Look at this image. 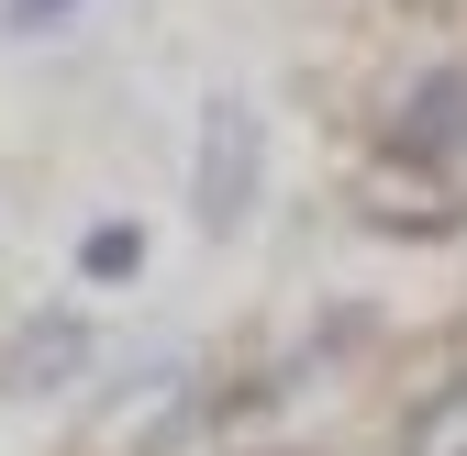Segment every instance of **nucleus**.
<instances>
[{"label": "nucleus", "instance_id": "f03ea898", "mask_svg": "<svg viewBox=\"0 0 467 456\" xmlns=\"http://www.w3.org/2000/svg\"><path fill=\"white\" fill-rule=\"evenodd\" d=\"M89 323L78 312H34L23 334H12V357H0V389H12V401H56V389H78L89 378Z\"/></svg>", "mask_w": 467, "mask_h": 456}, {"label": "nucleus", "instance_id": "7ed1b4c3", "mask_svg": "<svg viewBox=\"0 0 467 456\" xmlns=\"http://www.w3.org/2000/svg\"><path fill=\"white\" fill-rule=\"evenodd\" d=\"M357 212L379 223V234H456V190L434 179V167H412V156H379L368 179H357Z\"/></svg>", "mask_w": 467, "mask_h": 456}, {"label": "nucleus", "instance_id": "0eeeda50", "mask_svg": "<svg viewBox=\"0 0 467 456\" xmlns=\"http://www.w3.org/2000/svg\"><path fill=\"white\" fill-rule=\"evenodd\" d=\"M0 23L12 34H56V23H78V0H0Z\"/></svg>", "mask_w": 467, "mask_h": 456}, {"label": "nucleus", "instance_id": "423d86ee", "mask_svg": "<svg viewBox=\"0 0 467 456\" xmlns=\"http://www.w3.org/2000/svg\"><path fill=\"white\" fill-rule=\"evenodd\" d=\"M134 267H145V234H134V223H89V245H78V278H100V290H123Z\"/></svg>", "mask_w": 467, "mask_h": 456}, {"label": "nucleus", "instance_id": "f257e3e1", "mask_svg": "<svg viewBox=\"0 0 467 456\" xmlns=\"http://www.w3.org/2000/svg\"><path fill=\"white\" fill-rule=\"evenodd\" d=\"M256 179H267V123H256V100H245V89H212V111H201V167H190L201 234H245Z\"/></svg>", "mask_w": 467, "mask_h": 456}, {"label": "nucleus", "instance_id": "39448f33", "mask_svg": "<svg viewBox=\"0 0 467 456\" xmlns=\"http://www.w3.org/2000/svg\"><path fill=\"white\" fill-rule=\"evenodd\" d=\"M400 456H467V368L445 389H423L412 423H400Z\"/></svg>", "mask_w": 467, "mask_h": 456}, {"label": "nucleus", "instance_id": "20e7f679", "mask_svg": "<svg viewBox=\"0 0 467 456\" xmlns=\"http://www.w3.org/2000/svg\"><path fill=\"white\" fill-rule=\"evenodd\" d=\"M467 145V67H434L389 100V156H412V167H445Z\"/></svg>", "mask_w": 467, "mask_h": 456}]
</instances>
